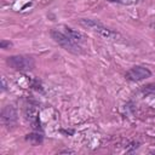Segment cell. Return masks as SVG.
Instances as JSON below:
<instances>
[{
    "label": "cell",
    "instance_id": "cell-3",
    "mask_svg": "<svg viewBox=\"0 0 155 155\" xmlns=\"http://www.w3.org/2000/svg\"><path fill=\"white\" fill-rule=\"evenodd\" d=\"M6 63L10 68L15 69V70H19V71H28L31 70L35 65L34 59L31 57L28 56H11L7 57Z\"/></svg>",
    "mask_w": 155,
    "mask_h": 155
},
{
    "label": "cell",
    "instance_id": "cell-9",
    "mask_svg": "<svg viewBox=\"0 0 155 155\" xmlns=\"http://www.w3.org/2000/svg\"><path fill=\"white\" fill-rule=\"evenodd\" d=\"M142 92L147 96V94H155V84H150V85H147L142 88Z\"/></svg>",
    "mask_w": 155,
    "mask_h": 155
},
{
    "label": "cell",
    "instance_id": "cell-5",
    "mask_svg": "<svg viewBox=\"0 0 155 155\" xmlns=\"http://www.w3.org/2000/svg\"><path fill=\"white\" fill-rule=\"evenodd\" d=\"M1 121L6 126H12L17 121V113L12 105H6L1 111Z\"/></svg>",
    "mask_w": 155,
    "mask_h": 155
},
{
    "label": "cell",
    "instance_id": "cell-12",
    "mask_svg": "<svg viewBox=\"0 0 155 155\" xmlns=\"http://www.w3.org/2000/svg\"><path fill=\"white\" fill-rule=\"evenodd\" d=\"M1 81H2V90H6V81H5V78H2Z\"/></svg>",
    "mask_w": 155,
    "mask_h": 155
},
{
    "label": "cell",
    "instance_id": "cell-1",
    "mask_svg": "<svg viewBox=\"0 0 155 155\" xmlns=\"http://www.w3.org/2000/svg\"><path fill=\"white\" fill-rule=\"evenodd\" d=\"M80 24L82 27L90 29L91 31L96 33L97 35L104 38V39H108V40H119V39H122V36L117 31H115V30L105 27L104 24H102L98 21L88 19V18H81L80 19Z\"/></svg>",
    "mask_w": 155,
    "mask_h": 155
},
{
    "label": "cell",
    "instance_id": "cell-8",
    "mask_svg": "<svg viewBox=\"0 0 155 155\" xmlns=\"http://www.w3.org/2000/svg\"><path fill=\"white\" fill-rule=\"evenodd\" d=\"M27 140H29L33 145H36V144H40L42 142V136L41 134H38V133H30L25 137Z\"/></svg>",
    "mask_w": 155,
    "mask_h": 155
},
{
    "label": "cell",
    "instance_id": "cell-10",
    "mask_svg": "<svg viewBox=\"0 0 155 155\" xmlns=\"http://www.w3.org/2000/svg\"><path fill=\"white\" fill-rule=\"evenodd\" d=\"M12 46V42H10V41H6V40H1L0 41V47L1 48H10Z\"/></svg>",
    "mask_w": 155,
    "mask_h": 155
},
{
    "label": "cell",
    "instance_id": "cell-4",
    "mask_svg": "<svg viewBox=\"0 0 155 155\" xmlns=\"http://www.w3.org/2000/svg\"><path fill=\"white\" fill-rule=\"evenodd\" d=\"M150 76H151V71L142 65H134L131 69H128L126 73V79H128L130 81H142Z\"/></svg>",
    "mask_w": 155,
    "mask_h": 155
},
{
    "label": "cell",
    "instance_id": "cell-11",
    "mask_svg": "<svg viewBox=\"0 0 155 155\" xmlns=\"http://www.w3.org/2000/svg\"><path fill=\"white\" fill-rule=\"evenodd\" d=\"M109 1H116V2L125 4V5H130V4H134V2H137L138 0H109Z\"/></svg>",
    "mask_w": 155,
    "mask_h": 155
},
{
    "label": "cell",
    "instance_id": "cell-6",
    "mask_svg": "<svg viewBox=\"0 0 155 155\" xmlns=\"http://www.w3.org/2000/svg\"><path fill=\"white\" fill-rule=\"evenodd\" d=\"M24 119L31 125L33 128H39L40 127V121H39V110L35 107H27L24 110Z\"/></svg>",
    "mask_w": 155,
    "mask_h": 155
},
{
    "label": "cell",
    "instance_id": "cell-2",
    "mask_svg": "<svg viewBox=\"0 0 155 155\" xmlns=\"http://www.w3.org/2000/svg\"><path fill=\"white\" fill-rule=\"evenodd\" d=\"M50 34H51V38H52L61 47H63L64 50H67V51H69V52H71V53H75V54L82 52L80 45L76 44L75 41H73V40H71L67 34H64L63 31H61V30H58V29H52Z\"/></svg>",
    "mask_w": 155,
    "mask_h": 155
},
{
    "label": "cell",
    "instance_id": "cell-7",
    "mask_svg": "<svg viewBox=\"0 0 155 155\" xmlns=\"http://www.w3.org/2000/svg\"><path fill=\"white\" fill-rule=\"evenodd\" d=\"M63 33L67 34V35H68L73 41H75L76 44H81V42H84V41L86 40L85 34H82L81 31L75 30V29H73V28H69V27H64Z\"/></svg>",
    "mask_w": 155,
    "mask_h": 155
}]
</instances>
